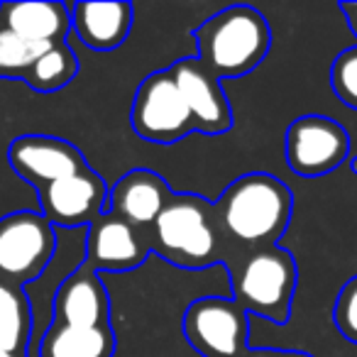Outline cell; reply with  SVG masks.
I'll return each mask as SVG.
<instances>
[{
	"label": "cell",
	"instance_id": "6da1fadb",
	"mask_svg": "<svg viewBox=\"0 0 357 357\" xmlns=\"http://www.w3.org/2000/svg\"><path fill=\"white\" fill-rule=\"evenodd\" d=\"M215 218L228 243L262 250L277 245L287 233L294 211V196L284 181L267 172H252L235 178L213 204Z\"/></svg>",
	"mask_w": 357,
	"mask_h": 357
},
{
	"label": "cell",
	"instance_id": "7a4b0ae2",
	"mask_svg": "<svg viewBox=\"0 0 357 357\" xmlns=\"http://www.w3.org/2000/svg\"><path fill=\"white\" fill-rule=\"evenodd\" d=\"M144 233L149 250L181 269H204L218 262L233 269L235 264L213 204L196 194H174L172 204Z\"/></svg>",
	"mask_w": 357,
	"mask_h": 357
},
{
	"label": "cell",
	"instance_id": "3957f363",
	"mask_svg": "<svg viewBox=\"0 0 357 357\" xmlns=\"http://www.w3.org/2000/svg\"><path fill=\"white\" fill-rule=\"evenodd\" d=\"M196 59L218 81L238 79L257 69L272 47V30L259 10L233 6L194 30Z\"/></svg>",
	"mask_w": 357,
	"mask_h": 357
},
{
	"label": "cell",
	"instance_id": "277c9868",
	"mask_svg": "<svg viewBox=\"0 0 357 357\" xmlns=\"http://www.w3.org/2000/svg\"><path fill=\"white\" fill-rule=\"evenodd\" d=\"M230 277H233V298L245 311L279 326L289 321L298 269L296 259L284 248L272 245V248L252 250L235 264Z\"/></svg>",
	"mask_w": 357,
	"mask_h": 357
},
{
	"label": "cell",
	"instance_id": "5b68a950",
	"mask_svg": "<svg viewBox=\"0 0 357 357\" xmlns=\"http://www.w3.org/2000/svg\"><path fill=\"white\" fill-rule=\"evenodd\" d=\"M56 228L35 211H15L0 220V282L32 284L56 255Z\"/></svg>",
	"mask_w": 357,
	"mask_h": 357
},
{
	"label": "cell",
	"instance_id": "8992f818",
	"mask_svg": "<svg viewBox=\"0 0 357 357\" xmlns=\"http://www.w3.org/2000/svg\"><path fill=\"white\" fill-rule=\"evenodd\" d=\"M135 135L154 144H174L194 132L196 125L172 69L154 71L139 84L130 110Z\"/></svg>",
	"mask_w": 357,
	"mask_h": 357
},
{
	"label": "cell",
	"instance_id": "52a82bcc",
	"mask_svg": "<svg viewBox=\"0 0 357 357\" xmlns=\"http://www.w3.org/2000/svg\"><path fill=\"white\" fill-rule=\"evenodd\" d=\"M181 326L184 337L201 357H240L250 347V313L235 298H196L186 308Z\"/></svg>",
	"mask_w": 357,
	"mask_h": 357
},
{
	"label": "cell",
	"instance_id": "ba28073f",
	"mask_svg": "<svg viewBox=\"0 0 357 357\" xmlns=\"http://www.w3.org/2000/svg\"><path fill=\"white\" fill-rule=\"evenodd\" d=\"M287 164L296 176L318 178L337 169L350 154L345 128L326 115H301L287 128Z\"/></svg>",
	"mask_w": 357,
	"mask_h": 357
},
{
	"label": "cell",
	"instance_id": "9c48e42d",
	"mask_svg": "<svg viewBox=\"0 0 357 357\" xmlns=\"http://www.w3.org/2000/svg\"><path fill=\"white\" fill-rule=\"evenodd\" d=\"M37 194H40L42 215L56 230L84 228V225L89 228L108 204L105 181L91 167L42 186V189H37Z\"/></svg>",
	"mask_w": 357,
	"mask_h": 357
},
{
	"label": "cell",
	"instance_id": "30bf717a",
	"mask_svg": "<svg viewBox=\"0 0 357 357\" xmlns=\"http://www.w3.org/2000/svg\"><path fill=\"white\" fill-rule=\"evenodd\" d=\"M10 167L35 189L89 169L79 147L52 135H22L8 149Z\"/></svg>",
	"mask_w": 357,
	"mask_h": 357
},
{
	"label": "cell",
	"instance_id": "8fae6325",
	"mask_svg": "<svg viewBox=\"0 0 357 357\" xmlns=\"http://www.w3.org/2000/svg\"><path fill=\"white\" fill-rule=\"evenodd\" d=\"M147 233L113 213H100L86 228L84 264L96 272H130L147 259Z\"/></svg>",
	"mask_w": 357,
	"mask_h": 357
},
{
	"label": "cell",
	"instance_id": "7c38bea8",
	"mask_svg": "<svg viewBox=\"0 0 357 357\" xmlns=\"http://www.w3.org/2000/svg\"><path fill=\"white\" fill-rule=\"evenodd\" d=\"M52 323L74 328H108L110 301L108 289L96 269L81 262L56 287L52 303Z\"/></svg>",
	"mask_w": 357,
	"mask_h": 357
},
{
	"label": "cell",
	"instance_id": "4fadbf2b",
	"mask_svg": "<svg viewBox=\"0 0 357 357\" xmlns=\"http://www.w3.org/2000/svg\"><path fill=\"white\" fill-rule=\"evenodd\" d=\"M169 69L189 105L199 132L223 135L233 128V110L225 98L223 86L199 59H178Z\"/></svg>",
	"mask_w": 357,
	"mask_h": 357
},
{
	"label": "cell",
	"instance_id": "5bb4252c",
	"mask_svg": "<svg viewBox=\"0 0 357 357\" xmlns=\"http://www.w3.org/2000/svg\"><path fill=\"white\" fill-rule=\"evenodd\" d=\"M174 191L159 174L149 169H132L108 191L103 213H113L132 228L147 230L172 204Z\"/></svg>",
	"mask_w": 357,
	"mask_h": 357
},
{
	"label": "cell",
	"instance_id": "9a60e30c",
	"mask_svg": "<svg viewBox=\"0 0 357 357\" xmlns=\"http://www.w3.org/2000/svg\"><path fill=\"white\" fill-rule=\"evenodd\" d=\"M71 10V32L84 42L89 50L110 52L125 45L132 30V6L130 3H74Z\"/></svg>",
	"mask_w": 357,
	"mask_h": 357
},
{
	"label": "cell",
	"instance_id": "2e32d148",
	"mask_svg": "<svg viewBox=\"0 0 357 357\" xmlns=\"http://www.w3.org/2000/svg\"><path fill=\"white\" fill-rule=\"evenodd\" d=\"M0 27L35 45H59L71 32V10L66 3L47 0L0 3Z\"/></svg>",
	"mask_w": 357,
	"mask_h": 357
},
{
	"label": "cell",
	"instance_id": "e0dca14e",
	"mask_svg": "<svg viewBox=\"0 0 357 357\" xmlns=\"http://www.w3.org/2000/svg\"><path fill=\"white\" fill-rule=\"evenodd\" d=\"M113 328H74L50 323L30 357H113Z\"/></svg>",
	"mask_w": 357,
	"mask_h": 357
},
{
	"label": "cell",
	"instance_id": "ac0fdd59",
	"mask_svg": "<svg viewBox=\"0 0 357 357\" xmlns=\"http://www.w3.org/2000/svg\"><path fill=\"white\" fill-rule=\"evenodd\" d=\"M32 306L25 289L0 282V347L27 352L32 342Z\"/></svg>",
	"mask_w": 357,
	"mask_h": 357
},
{
	"label": "cell",
	"instance_id": "d6986e66",
	"mask_svg": "<svg viewBox=\"0 0 357 357\" xmlns=\"http://www.w3.org/2000/svg\"><path fill=\"white\" fill-rule=\"evenodd\" d=\"M76 74H79V59H76L74 50L69 47V42H59V45H52L30 66L22 81L37 93H52V91L69 86L76 79Z\"/></svg>",
	"mask_w": 357,
	"mask_h": 357
},
{
	"label": "cell",
	"instance_id": "ffe728a7",
	"mask_svg": "<svg viewBox=\"0 0 357 357\" xmlns=\"http://www.w3.org/2000/svg\"><path fill=\"white\" fill-rule=\"evenodd\" d=\"M52 45H35L22 40L15 32L0 27V79L22 81L30 66L50 50Z\"/></svg>",
	"mask_w": 357,
	"mask_h": 357
},
{
	"label": "cell",
	"instance_id": "44dd1931",
	"mask_svg": "<svg viewBox=\"0 0 357 357\" xmlns=\"http://www.w3.org/2000/svg\"><path fill=\"white\" fill-rule=\"evenodd\" d=\"M331 89L342 105L357 110V47L340 52L331 64Z\"/></svg>",
	"mask_w": 357,
	"mask_h": 357
},
{
	"label": "cell",
	"instance_id": "7402d4cb",
	"mask_svg": "<svg viewBox=\"0 0 357 357\" xmlns=\"http://www.w3.org/2000/svg\"><path fill=\"white\" fill-rule=\"evenodd\" d=\"M333 321L340 335L357 345V277L342 284L335 298V308H333Z\"/></svg>",
	"mask_w": 357,
	"mask_h": 357
},
{
	"label": "cell",
	"instance_id": "603a6c76",
	"mask_svg": "<svg viewBox=\"0 0 357 357\" xmlns=\"http://www.w3.org/2000/svg\"><path fill=\"white\" fill-rule=\"evenodd\" d=\"M240 357H311V355L294 352V350H277V347H248Z\"/></svg>",
	"mask_w": 357,
	"mask_h": 357
},
{
	"label": "cell",
	"instance_id": "cb8c5ba5",
	"mask_svg": "<svg viewBox=\"0 0 357 357\" xmlns=\"http://www.w3.org/2000/svg\"><path fill=\"white\" fill-rule=\"evenodd\" d=\"M340 10L347 20V27H350L352 35L357 37V3H340Z\"/></svg>",
	"mask_w": 357,
	"mask_h": 357
},
{
	"label": "cell",
	"instance_id": "d4e9b609",
	"mask_svg": "<svg viewBox=\"0 0 357 357\" xmlns=\"http://www.w3.org/2000/svg\"><path fill=\"white\" fill-rule=\"evenodd\" d=\"M0 357H30V355H27V352H10L0 347Z\"/></svg>",
	"mask_w": 357,
	"mask_h": 357
},
{
	"label": "cell",
	"instance_id": "484cf974",
	"mask_svg": "<svg viewBox=\"0 0 357 357\" xmlns=\"http://www.w3.org/2000/svg\"><path fill=\"white\" fill-rule=\"evenodd\" d=\"M350 169H352V172L357 174V157H352V162H350Z\"/></svg>",
	"mask_w": 357,
	"mask_h": 357
}]
</instances>
